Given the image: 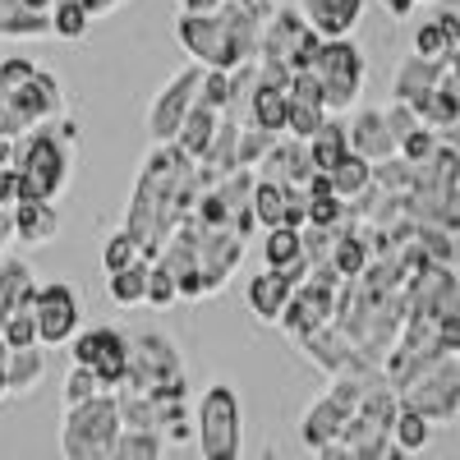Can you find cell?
<instances>
[{
  "label": "cell",
  "mask_w": 460,
  "mask_h": 460,
  "mask_svg": "<svg viewBox=\"0 0 460 460\" xmlns=\"http://www.w3.org/2000/svg\"><path fill=\"white\" fill-rule=\"evenodd\" d=\"M438 226H442V230H451V235H460V189H456V194L447 199V208H442Z\"/></svg>",
  "instance_id": "cell-48"
},
{
  "label": "cell",
  "mask_w": 460,
  "mask_h": 460,
  "mask_svg": "<svg viewBox=\"0 0 460 460\" xmlns=\"http://www.w3.org/2000/svg\"><path fill=\"white\" fill-rule=\"evenodd\" d=\"M414 115H419V120H424L429 129L447 134V129L460 125V102H456L447 88H433L429 97H419V102H414Z\"/></svg>",
  "instance_id": "cell-31"
},
{
  "label": "cell",
  "mask_w": 460,
  "mask_h": 460,
  "mask_svg": "<svg viewBox=\"0 0 460 460\" xmlns=\"http://www.w3.org/2000/svg\"><path fill=\"white\" fill-rule=\"evenodd\" d=\"M10 221H14V240L37 249V244H51L60 235V208L56 203H37V199H23L10 208Z\"/></svg>",
  "instance_id": "cell-19"
},
{
  "label": "cell",
  "mask_w": 460,
  "mask_h": 460,
  "mask_svg": "<svg viewBox=\"0 0 460 460\" xmlns=\"http://www.w3.org/2000/svg\"><path fill=\"white\" fill-rule=\"evenodd\" d=\"M350 152L364 157V162H373V166L401 157V143L392 138L387 111H377V106H359L355 111V120H350Z\"/></svg>",
  "instance_id": "cell-16"
},
{
  "label": "cell",
  "mask_w": 460,
  "mask_h": 460,
  "mask_svg": "<svg viewBox=\"0 0 460 460\" xmlns=\"http://www.w3.org/2000/svg\"><path fill=\"white\" fill-rule=\"evenodd\" d=\"M332 267L345 277V281H359L368 267H373V244H368V235H364V226H345L341 230V240H336V253H332Z\"/></svg>",
  "instance_id": "cell-22"
},
{
  "label": "cell",
  "mask_w": 460,
  "mask_h": 460,
  "mask_svg": "<svg viewBox=\"0 0 460 460\" xmlns=\"http://www.w3.org/2000/svg\"><path fill=\"white\" fill-rule=\"evenodd\" d=\"M120 438H125V419H120V401L115 396L74 405L60 419V456L65 460H111Z\"/></svg>",
  "instance_id": "cell-5"
},
{
  "label": "cell",
  "mask_w": 460,
  "mask_h": 460,
  "mask_svg": "<svg viewBox=\"0 0 460 460\" xmlns=\"http://www.w3.org/2000/svg\"><path fill=\"white\" fill-rule=\"evenodd\" d=\"M23 10H32V14H51L56 10V0H19Z\"/></svg>",
  "instance_id": "cell-54"
},
{
  "label": "cell",
  "mask_w": 460,
  "mask_h": 460,
  "mask_svg": "<svg viewBox=\"0 0 460 460\" xmlns=\"http://www.w3.org/2000/svg\"><path fill=\"white\" fill-rule=\"evenodd\" d=\"M442 88L460 102V51H456V56L447 60V69H442Z\"/></svg>",
  "instance_id": "cell-50"
},
{
  "label": "cell",
  "mask_w": 460,
  "mask_h": 460,
  "mask_svg": "<svg viewBox=\"0 0 460 460\" xmlns=\"http://www.w3.org/2000/svg\"><path fill=\"white\" fill-rule=\"evenodd\" d=\"M244 299H249V309H253V318H262V323H281V314L290 309V299H295V286L281 277V272H272V267H262V272L249 281V290H244Z\"/></svg>",
  "instance_id": "cell-20"
},
{
  "label": "cell",
  "mask_w": 460,
  "mask_h": 460,
  "mask_svg": "<svg viewBox=\"0 0 460 460\" xmlns=\"http://www.w3.org/2000/svg\"><path fill=\"white\" fill-rule=\"evenodd\" d=\"M180 304V281L166 272V267L152 262V286H147V309H171Z\"/></svg>",
  "instance_id": "cell-44"
},
{
  "label": "cell",
  "mask_w": 460,
  "mask_h": 460,
  "mask_svg": "<svg viewBox=\"0 0 460 460\" xmlns=\"http://www.w3.org/2000/svg\"><path fill=\"white\" fill-rule=\"evenodd\" d=\"M323 51V37L309 28V19L299 14V5H286L272 14V23H267L262 32V65H281L290 74H304L314 65V56Z\"/></svg>",
  "instance_id": "cell-10"
},
{
  "label": "cell",
  "mask_w": 460,
  "mask_h": 460,
  "mask_svg": "<svg viewBox=\"0 0 460 460\" xmlns=\"http://www.w3.org/2000/svg\"><path fill=\"white\" fill-rule=\"evenodd\" d=\"M14 240V221H10V212L0 208V253H5V244Z\"/></svg>",
  "instance_id": "cell-53"
},
{
  "label": "cell",
  "mask_w": 460,
  "mask_h": 460,
  "mask_svg": "<svg viewBox=\"0 0 460 460\" xmlns=\"http://www.w3.org/2000/svg\"><path fill=\"white\" fill-rule=\"evenodd\" d=\"M438 341L442 355H460V318H438Z\"/></svg>",
  "instance_id": "cell-47"
},
{
  "label": "cell",
  "mask_w": 460,
  "mask_h": 460,
  "mask_svg": "<svg viewBox=\"0 0 460 460\" xmlns=\"http://www.w3.org/2000/svg\"><path fill=\"white\" fill-rule=\"evenodd\" d=\"M309 152H314V166H318L323 175H332L345 157H350V125H341L336 115H332V120L309 138Z\"/></svg>",
  "instance_id": "cell-27"
},
{
  "label": "cell",
  "mask_w": 460,
  "mask_h": 460,
  "mask_svg": "<svg viewBox=\"0 0 460 460\" xmlns=\"http://www.w3.org/2000/svg\"><path fill=\"white\" fill-rule=\"evenodd\" d=\"M438 147H442V134L424 125V129H414V134H410V138L401 143V157L419 166V162H429V157H433V152H438Z\"/></svg>",
  "instance_id": "cell-45"
},
{
  "label": "cell",
  "mask_w": 460,
  "mask_h": 460,
  "mask_svg": "<svg viewBox=\"0 0 460 460\" xmlns=\"http://www.w3.org/2000/svg\"><path fill=\"white\" fill-rule=\"evenodd\" d=\"M244 253H249V240L235 235V230H203V240H199V272H203L208 299L230 286V277L240 272Z\"/></svg>",
  "instance_id": "cell-13"
},
{
  "label": "cell",
  "mask_w": 460,
  "mask_h": 460,
  "mask_svg": "<svg viewBox=\"0 0 460 460\" xmlns=\"http://www.w3.org/2000/svg\"><path fill=\"white\" fill-rule=\"evenodd\" d=\"M318 175L314 166V152L304 138H277V147L267 152V162L258 166V180H277V184H295V189H309V180Z\"/></svg>",
  "instance_id": "cell-18"
},
{
  "label": "cell",
  "mask_w": 460,
  "mask_h": 460,
  "mask_svg": "<svg viewBox=\"0 0 460 460\" xmlns=\"http://www.w3.org/2000/svg\"><path fill=\"white\" fill-rule=\"evenodd\" d=\"M295 345H299V350L309 355V364H318L327 377H341V373H350L355 364H364L359 345L345 336L336 323H327V327H318V332H309V336H299Z\"/></svg>",
  "instance_id": "cell-14"
},
{
  "label": "cell",
  "mask_w": 460,
  "mask_h": 460,
  "mask_svg": "<svg viewBox=\"0 0 460 460\" xmlns=\"http://www.w3.org/2000/svg\"><path fill=\"white\" fill-rule=\"evenodd\" d=\"M456 51H460V37H456Z\"/></svg>",
  "instance_id": "cell-60"
},
{
  "label": "cell",
  "mask_w": 460,
  "mask_h": 460,
  "mask_svg": "<svg viewBox=\"0 0 460 460\" xmlns=\"http://www.w3.org/2000/svg\"><path fill=\"white\" fill-rule=\"evenodd\" d=\"M387 460H410V456H405L401 447H392V456H387Z\"/></svg>",
  "instance_id": "cell-57"
},
{
  "label": "cell",
  "mask_w": 460,
  "mask_h": 460,
  "mask_svg": "<svg viewBox=\"0 0 460 460\" xmlns=\"http://www.w3.org/2000/svg\"><path fill=\"white\" fill-rule=\"evenodd\" d=\"M364 5L368 0H299V14L309 19V28L323 42H345V37H355Z\"/></svg>",
  "instance_id": "cell-17"
},
{
  "label": "cell",
  "mask_w": 460,
  "mask_h": 460,
  "mask_svg": "<svg viewBox=\"0 0 460 460\" xmlns=\"http://www.w3.org/2000/svg\"><path fill=\"white\" fill-rule=\"evenodd\" d=\"M74 157H79V125L74 120H56V125H42L28 138H19L14 143V171L23 184V199L60 203L69 180H74Z\"/></svg>",
  "instance_id": "cell-3"
},
{
  "label": "cell",
  "mask_w": 460,
  "mask_h": 460,
  "mask_svg": "<svg viewBox=\"0 0 460 460\" xmlns=\"http://www.w3.org/2000/svg\"><path fill=\"white\" fill-rule=\"evenodd\" d=\"M387 125H392V138H396V143H405L414 129H424V120L414 115L410 102H392V106H387Z\"/></svg>",
  "instance_id": "cell-46"
},
{
  "label": "cell",
  "mask_w": 460,
  "mask_h": 460,
  "mask_svg": "<svg viewBox=\"0 0 460 460\" xmlns=\"http://www.w3.org/2000/svg\"><path fill=\"white\" fill-rule=\"evenodd\" d=\"M392 442L405 451V456H414V451H424L429 442H433V424L419 410H410V405H401V414H396V429H392Z\"/></svg>",
  "instance_id": "cell-34"
},
{
  "label": "cell",
  "mask_w": 460,
  "mask_h": 460,
  "mask_svg": "<svg viewBox=\"0 0 460 460\" xmlns=\"http://www.w3.org/2000/svg\"><path fill=\"white\" fill-rule=\"evenodd\" d=\"M249 125H258V129H267V134L286 138V134H290V93L262 84L258 97H253V106H249Z\"/></svg>",
  "instance_id": "cell-23"
},
{
  "label": "cell",
  "mask_w": 460,
  "mask_h": 460,
  "mask_svg": "<svg viewBox=\"0 0 460 460\" xmlns=\"http://www.w3.org/2000/svg\"><path fill=\"white\" fill-rule=\"evenodd\" d=\"M37 290H42V286H37L28 258H0V295L14 304V314H19V309H32Z\"/></svg>",
  "instance_id": "cell-28"
},
{
  "label": "cell",
  "mask_w": 460,
  "mask_h": 460,
  "mask_svg": "<svg viewBox=\"0 0 460 460\" xmlns=\"http://www.w3.org/2000/svg\"><path fill=\"white\" fill-rule=\"evenodd\" d=\"M69 355H74V364H79V368H93L102 377V387L115 396L129 382L134 336H125L120 327H111V323H93V327H84L79 336H74Z\"/></svg>",
  "instance_id": "cell-8"
},
{
  "label": "cell",
  "mask_w": 460,
  "mask_h": 460,
  "mask_svg": "<svg viewBox=\"0 0 460 460\" xmlns=\"http://www.w3.org/2000/svg\"><path fill=\"white\" fill-rule=\"evenodd\" d=\"M10 341V350H32V345H42V332H37V318H32V309H19L10 323H5V332H0Z\"/></svg>",
  "instance_id": "cell-42"
},
{
  "label": "cell",
  "mask_w": 460,
  "mask_h": 460,
  "mask_svg": "<svg viewBox=\"0 0 460 460\" xmlns=\"http://www.w3.org/2000/svg\"><path fill=\"white\" fill-rule=\"evenodd\" d=\"M230 0H180V14H221Z\"/></svg>",
  "instance_id": "cell-49"
},
{
  "label": "cell",
  "mask_w": 460,
  "mask_h": 460,
  "mask_svg": "<svg viewBox=\"0 0 460 460\" xmlns=\"http://www.w3.org/2000/svg\"><path fill=\"white\" fill-rule=\"evenodd\" d=\"M203 65H184L180 74H171V79L162 84V93L152 97L147 106V134L152 143H180V129L184 120L194 115L199 97H203Z\"/></svg>",
  "instance_id": "cell-9"
},
{
  "label": "cell",
  "mask_w": 460,
  "mask_h": 460,
  "mask_svg": "<svg viewBox=\"0 0 460 460\" xmlns=\"http://www.w3.org/2000/svg\"><path fill=\"white\" fill-rule=\"evenodd\" d=\"M10 318H14V304H10L5 295H0V332H5V323H10Z\"/></svg>",
  "instance_id": "cell-55"
},
{
  "label": "cell",
  "mask_w": 460,
  "mask_h": 460,
  "mask_svg": "<svg viewBox=\"0 0 460 460\" xmlns=\"http://www.w3.org/2000/svg\"><path fill=\"white\" fill-rule=\"evenodd\" d=\"M314 460H364V456H355L350 447H345V442H336V447H327V451H318Z\"/></svg>",
  "instance_id": "cell-51"
},
{
  "label": "cell",
  "mask_w": 460,
  "mask_h": 460,
  "mask_svg": "<svg viewBox=\"0 0 460 460\" xmlns=\"http://www.w3.org/2000/svg\"><path fill=\"white\" fill-rule=\"evenodd\" d=\"M221 125H226V115H217V111H208V106L199 102V106H194V115H189L184 129H180V147H184L194 162H208V152H212V143H217Z\"/></svg>",
  "instance_id": "cell-24"
},
{
  "label": "cell",
  "mask_w": 460,
  "mask_h": 460,
  "mask_svg": "<svg viewBox=\"0 0 460 460\" xmlns=\"http://www.w3.org/2000/svg\"><path fill=\"white\" fill-rule=\"evenodd\" d=\"M97 396H111V392L102 387V377H97L93 368H79V364H74V368L65 373V410L88 405V401H97Z\"/></svg>",
  "instance_id": "cell-36"
},
{
  "label": "cell",
  "mask_w": 460,
  "mask_h": 460,
  "mask_svg": "<svg viewBox=\"0 0 460 460\" xmlns=\"http://www.w3.org/2000/svg\"><path fill=\"white\" fill-rule=\"evenodd\" d=\"M194 424H199L194 447L203 460H244V405L230 382H212L203 392Z\"/></svg>",
  "instance_id": "cell-6"
},
{
  "label": "cell",
  "mask_w": 460,
  "mask_h": 460,
  "mask_svg": "<svg viewBox=\"0 0 460 460\" xmlns=\"http://www.w3.org/2000/svg\"><path fill=\"white\" fill-rule=\"evenodd\" d=\"M14 392H10V373H5V364H0V405H5Z\"/></svg>",
  "instance_id": "cell-56"
},
{
  "label": "cell",
  "mask_w": 460,
  "mask_h": 460,
  "mask_svg": "<svg viewBox=\"0 0 460 460\" xmlns=\"http://www.w3.org/2000/svg\"><path fill=\"white\" fill-rule=\"evenodd\" d=\"M401 405L419 410L433 429L460 419V355H442L410 392H401Z\"/></svg>",
  "instance_id": "cell-11"
},
{
  "label": "cell",
  "mask_w": 460,
  "mask_h": 460,
  "mask_svg": "<svg viewBox=\"0 0 460 460\" xmlns=\"http://www.w3.org/2000/svg\"><path fill=\"white\" fill-rule=\"evenodd\" d=\"M442 69L447 60H424V56H405L401 69H396V79H392V102H419V97H429L433 88H442Z\"/></svg>",
  "instance_id": "cell-21"
},
{
  "label": "cell",
  "mask_w": 460,
  "mask_h": 460,
  "mask_svg": "<svg viewBox=\"0 0 460 460\" xmlns=\"http://www.w3.org/2000/svg\"><path fill=\"white\" fill-rule=\"evenodd\" d=\"M208 111L217 115H230V102H235V88H230V74L226 69H208L203 74V97H199Z\"/></svg>",
  "instance_id": "cell-41"
},
{
  "label": "cell",
  "mask_w": 460,
  "mask_h": 460,
  "mask_svg": "<svg viewBox=\"0 0 460 460\" xmlns=\"http://www.w3.org/2000/svg\"><path fill=\"white\" fill-rule=\"evenodd\" d=\"M350 419H355L350 410H345V405H341L332 392H323V396H318L309 410L299 414V442H304V451H309V456H318V451L336 447Z\"/></svg>",
  "instance_id": "cell-15"
},
{
  "label": "cell",
  "mask_w": 460,
  "mask_h": 460,
  "mask_svg": "<svg viewBox=\"0 0 460 460\" xmlns=\"http://www.w3.org/2000/svg\"><path fill=\"white\" fill-rule=\"evenodd\" d=\"M208 175L199 171V162L189 157L180 143H152V152L138 166L134 194L125 203V230L143 244V258L157 262L166 240L194 217L199 199L208 194Z\"/></svg>",
  "instance_id": "cell-1"
},
{
  "label": "cell",
  "mask_w": 460,
  "mask_h": 460,
  "mask_svg": "<svg viewBox=\"0 0 460 460\" xmlns=\"http://www.w3.org/2000/svg\"><path fill=\"white\" fill-rule=\"evenodd\" d=\"M166 438L162 433H129L125 429V438H120V447L111 451V460H166Z\"/></svg>",
  "instance_id": "cell-35"
},
{
  "label": "cell",
  "mask_w": 460,
  "mask_h": 460,
  "mask_svg": "<svg viewBox=\"0 0 460 460\" xmlns=\"http://www.w3.org/2000/svg\"><path fill=\"white\" fill-rule=\"evenodd\" d=\"M277 5H230L221 14H180L175 19V42L184 47V56L203 65V69H240V65H258L262 56V32L272 23Z\"/></svg>",
  "instance_id": "cell-2"
},
{
  "label": "cell",
  "mask_w": 460,
  "mask_h": 460,
  "mask_svg": "<svg viewBox=\"0 0 460 460\" xmlns=\"http://www.w3.org/2000/svg\"><path fill=\"white\" fill-rule=\"evenodd\" d=\"M373 184L382 189V194H410V189H414V162L392 157V162L373 166Z\"/></svg>",
  "instance_id": "cell-39"
},
{
  "label": "cell",
  "mask_w": 460,
  "mask_h": 460,
  "mask_svg": "<svg viewBox=\"0 0 460 460\" xmlns=\"http://www.w3.org/2000/svg\"><path fill=\"white\" fill-rule=\"evenodd\" d=\"M42 69L37 60H28V56H10V60H0V97H14L32 74Z\"/></svg>",
  "instance_id": "cell-43"
},
{
  "label": "cell",
  "mask_w": 460,
  "mask_h": 460,
  "mask_svg": "<svg viewBox=\"0 0 460 460\" xmlns=\"http://www.w3.org/2000/svg\"><path fill=\"white\" fill-rule=\"evenodd\" d=\"M120 392H143L162 405L189 401V377H184V359L180 345L166 332H138L134 336V355H129V382Z\"/></svg>",
  "instance_id": "cell-4"
},
{
  "label": "cell",
  "mask_w": 460,
  "mask_h": 460,
  "mask_svg": "<svg viewBox=\"0 0 460 460\" xmlns=\"http://www.w3.org/2000/svg\"><path fill=\"white\" fill-rule=\"evenodd\" d=\"M32 318H37V332H42V345H47V350H56V345H74V336L84 332L79 295H74L69 281H47L42 290H37Z\"/></svg>",
  "instance_id": "cell-12"
},
{
  "label": "cell",
  "mask_w": 460,
  "mask_h": 460,
  "mask_svg": "<svg viewBox=\"0 0 460 460\" xmlns=\"http://www.w3.org/2000/svg\"><path fill=\"white\" fill-rule=\"evenodd\" d=\"M235 5H258V0H235Z\"/></svg>",
  "instance_id": "cell-59"
},
{
  "label": "cell",
  "mask_w": 460,
  "mask_h": 460,
  "mask_svg": "<svg viewBox=\"0 0 460 460\" xmlns=\"http://www.w3.org/2000/svg\"><path fill=\"white\" fill-rule=\"evenodd\" d=\"M382 5H387V14H392V19H410L419 0H382Z\"/></svg>",
  "instance_id": "cell-52"
},
{
  "label": "cell",
  "mask_w": 460,
  "mask_h": 460,
  "mask_svg": "<svg viewBox=\"0 0 460 460\" xmlns=\"http://www.w3.org/2000/svg\"><path fill=\"white\" fill-rule=\"evenodd\" d=\"M368 189H373V162H364V157L350 152V157L332 171V194L345 199V203H359Z\"/></svg>",
  "instance_id": "cell-29"
},
{
  "label": "cell",
  "mask_w": 460,
  "mask_h": 460,
  "mask_svg": "<svg viewBox=\"0 0 460 460\" xmlns=\"http://www.w3.org/2000/svg\"><path fill=\"white\" fill-rule=\"evenodd\" d=\"M147 286H152V262L147 258H138L134 267H125V272L106 277V295H111V304H120V309H143Z\"/></svg>",
  "instance_id": "cell-26"
},
{
  "label": "cell",
  "mask_w": 460,
  "mask_h": 460,
  "mask_svg": "<svg viewBox=\"0 0 460 460\" xmlns=\"http://www.w3.org/2000/svg\"><path fill=\"white\" fill-rule=\"evenodd\" d=\"M456 314H460V286H456Z\"/></svg>",
  "instance_id": "cell-58"
},
{
  "label": "cell",
  "mask_w": 460,
  "mask_h": 460,
  "mask_svg": "<svg viewBox=\"0 0 460 460\" xmlns=\"http://www.w3.org/2000/svg\"><path fill=\"white\" fill-rule=\"evenodd\" d=\"M419 249H424V258L433 262V267H451V244H456V235L451 230H442V226H419V240H414Z\"/></svg>",
  "instance_id": "cell-40"
},
{
  "label": "cell",
  "mask_w": 460,
  "mask_h": 460,
  "mask_svg": "<svg viewBox=\"0 0 460 460\" xmlns=\"http://www.w3.org/2000/svg\"><path fill=\"white\" fill-rule=\"evenodd\" d=\"M327 120H332L327 106H318V102H290V138H304V143H309Z\"/></svg>",
  "instance_id": "cell-38"
},
{
  "label": "cell",
  "mask_w": 460,
  "mask_h": 460,
  "mask_svg": "<svg viewBox=\"0 0 460 460\" xmlns=\"http://www.w3.org/2000/svg\"><path fill=\"white\" fill-rule=\"evenodd\" d=\"M93 23H97V19L88 14L84 0H56V10H51V28H56L60 42H84Z\"/></svg>",
  "instance_id": "cell-32"
},
{
  "label": "cell",
  "mask_w": 460,
  "mask_h": 460,
  "mask_svg": "<svg viewBox=\"0 0 460 460\" xmlns=\"http://www.w3.org/2000/svg\"><path fill=\"white\" fill-rule=\"evenodd\" d=\"M309 258L304 253V230H262V262L272 267V272H286L290 262Z\"/></svg>",
  "instance_id": "cell-30"
},
{
  "label": "cell",
  "mask_w": 460,
  "mask_h": 460,
  "mask_svg": "<svg viewBox=\"0 0 460 460\" xmlns=\"http://www.w3.org/2000/svg\"><path fill=\"white\" fill-rule=\"evenodd\" d=\"M314 79L323 84V102L332 115L350 111L359 97H364V84H368V60L364 51L355 47V37L345 42H323V51L314 56Z\"/></svg>",
  "instance_id": "cell-7"
},
{
  "label": "cell",
  "mask_w": 460,
  "mask_h": 460,
  "mask_svg": "<svg viewBox=\"0 0 460 460\" xmlns=\"http://www.w3.org/2000/svg\"><path fill=\"white\" fill-rule=\"evenodd\" d=\"M143 258V244L129 235L125 226H115L111 235L102 240V267H106V277H115V272H125V267H134Z\"/></svg>",
  "instance_id": "cell-33"
},
{
  "label": "cell",
  "mask_w": 460,
  "mask_h": 460,
  "mask_svg": "<svg viewBox=\"0 0 460 460\" xmlns=\"http://www.w3.org/2000/svg\"><path fill=\"white\" fill-rule=\"evenodd\" d=\"M272 147H277V134H267L258 125H240V171H258Z\"/></svg>",
  "instance_id": "cell-37"
},
{
  "label": "cell",
  "mask_w": 460,
  "mask_h": 460,
  "mask_svg": "<svg viewBox=\"0 0 460 460\" xmlns=\"http://www.w3.org/2000/svg\"><path fill=\"white\" fill-rule=\"evenodd\" d=\"M5 373H10V392H14V396H32V392L47 382V345H32V350H10Z\"/></svg>",
  "instance_id": "cell-25"
}]
</instances>
